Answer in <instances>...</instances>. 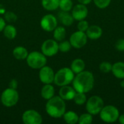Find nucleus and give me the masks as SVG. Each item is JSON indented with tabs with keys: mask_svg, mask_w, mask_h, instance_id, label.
<instances>
[{
	"mask_svg": "<svg viewBox=\"0 0 124 124\" xmlns=\"http://www.w3.org/2000/svg\"><path fill=\"white\" fill-rule=\"evenodd\" d=\"M94 74L89 70H83L82 72L76 74L73 80V87L76 92L88 93L92 90L94 86Z\"/></svg>",
	"mask_w": 124,
	"mask_h": 124,
	"instance_id": "f257e3e1",
	"label": "nucleus"
},
{
	"mask_svg": "<svg viewBox=\"0 0 124 124\" xmlns=\"http://www.w3.org/2000/svg\"><path fill=\"white\" fill-rule=\"evenodd\" d=\"M45 109L50 117L54 118H62L66 111L65 102L60 96H54L47 100Z\"/></svg>",
	"mask_w": 124,
	"mask_h": 124,
	"instance_id": "f03ea898",
	"label": "nucleus"
},
{
	"mask_svg": "<svg viewBox=\"0 0 124 124\" xmlns=\"http://www.w3.org/2000/svg\"><path fill=\"white\" fill-rule=\"evenodd\" d=\"M75 77V73L70 68H62L54 73V83L58 86L70 85Z\"/></svg>",
	"mask_w": 124,
	"mask_h": 124,
	"instance_id": "7ed1b4c3",
	"label": "nucleus"
},
{
	"mask_svg": "<svg viewBox=\"0 0 124 124\" xmlns=\"http://www.w3.org/2000/svg\"><path fill=\"white\" fill-rule=\"evenodd\" d=\"M26 60L28 65L32 69H40L46 65V57L40 52L33 51L28 53Z\"/></svg>",
	"mask_w": 124,
	"mask_h": 124,
	"instance_id": "20e7f679",
	"label": "nucleus"
},
{
	"mask_svg": "<svg viewBox=\"0 0 124 124\" xmlns=\"http://www.w3.org/2000/svg\"><path fill=\"white\" fill-rule=\"evenodd\" d=\"M99 115L100 119L103 122L112 124L118 121L120 116V112L116 106L112 105H108L103 107Z\"/></svg>",
	"mask_w": 124,
	"mask_h": 124,
	"instance_id": "39448f33",
	"label": "nucleus"
},
{
	"mask_svg": "<svg viewBox=\"0 0 124 124\" xmlns=\"http://www.w3.org/2000/svg\"><path fill=\"white\" fill-rule=\"evenodd\" d=\"M86 110L87 113L92 116L99 115L103 107L105 106L102 98L98 95H93L87 99L86 102Z\"/></svg>",
	"mask_w": 124,
	"mask_h": 124,
	"instance_id": "423d86ee",
	"label": "nucleus"
},
{
	"mask_svg": "<svg viewBox=\"0 0 124 124\" xmlns=\"http://www.w3.org/2000/svg\"><path fill=\"white\" fill-rule=\"evenodd\" d=\"M19 100V94L15 89L10 87L4 89L1 94V102L7 108L15 106Z\"/></svg>",
	"mask_w": 124,
	"mask_h": 124,
	"instance_id": "0eeeda50",
	"label": "nucleus"
},
{
	"mask_svg": "<svg viewBox=\"0 0 124 124\" xmlns=\"http://www.w3.org/2000/svg\"><path fill=\"white\" fill-rule=\"evenodd\" d=\"M41 50L46 57H53L59 52L58 43L54 39H46L42 43Z\"/></svg>",
	"mask_w": 124,
	"mask_h": 124,
	"instance_id": "6e6552de",
	"label": "nucleus"
},
{
	"mask_svg": "<svg viewBox=\"0 0 124 124\" xmlns=\"http://www.w3.org/2000/svg\"><path fill=\"white\" fill-rule=\"evenodd\" d=\"M88 41V37L85 32L82 31H75L70 36L69 41L72 47L75 49H81L84 47Z\"/></svg>",
	"mask_w": 124,
	"mask_h": 124,
	"instance_id": "1a4fd4ad",
	"label": "nucleus"
},
{
	"mask_svg": "<svg viewBox=\"0 0 124 124\" xmlns=\"http://www.w3.org/2000/svg\"><path fill=\"white\" fill-rule=\"evenodd\" d=\"M22 121L25 124H41L43 121L41 114L35 110H27L22 116Z\"/></svg>",
	"mask_w": 124,
	"mask_h": 124,
	"instance_id": "9d476101",
	"label": "nucleus"
},
{
	"mask_svg": "<svg viewBox=\"0 0 124 124\" xmlns=\"http://www.w3.org/2000/svg\"><path fill=\"white\" fill-rule=\"evenodd\" d=\"M57 18L54 15L52 14H47L42 17L40 21V25L44 31L46 32H51L53 31L57 26Z\"/></svg>",
	"mask_w": 124,
	"mask_h": 124,
	"instance_id": "9b49d317",
	"label": "nucleus"
},
{
	"mask_svg": "<svg viewBox=\"0 0 124 124\" xmlns=\"http://www.w3.org/2000/svg\"><path fill=\"white\" fill-rule=\"evenodd\" d=\"M39 78L41 83L44 84H52L54 78V70L47 65H44L39 69Z\"/></svg>",
	"mask_w": 124,
	"mask_h": 124,
	"instance_id": "f8f14e48",
	"label": "nucleus"
},
{
	"mask_svg": "<svg viewBox=\"0 0 124 124\" xmlns=\"http://www.w3.org/2000/svg\"><path fill=\"white\" fill-rule=\"evenodd\" d=\"M71 11H72L71 15L74 20H77V21L86 19L89 13V10L86 5L80 3L73 7Z\"/></svg>",
	"mask_w": 124,
	"mask_h": 124,
	"instance_id": "ddd939ff",
	"label": "nucleus"
},
{
	"mask_svg": "<svg viewBox=\"0 0 124 124\" xmlns=\"http://www.w3.org/2000/svg\"><path fill=\"white\" fill-rule=\"evenodd\" d=\"M76 93V92L75 89L69 85L60 86V89L59 90V96L65 101L73 100Z\"/></svg>",
	"mask_w": 124,
	"mask_h": 124,
	"instance_id": "4468645a",
	"label": "nucleus"
},
{
	"mask_svg": "<svg viewBox=\"0 0 124 124\" xmlns=\"http://www.w3.org/2000/svg\"><path fill=\"white\" fill-rule=\"evenodd\" d=\"M102 29L100 25H89L88 29L86 31V34L88 39L91 40H97L99 39L102 36Z\"/></svg>",
	"mask_w": 124,
	"mask_h": 124,
	"instance_id": "2eb2a0df",
	"label": "nucleus"
},
{
	"mask_svg": "<svg viewBox=\"0 0 124 124\" xmlns=\"http://www.w3.org/2000/svg\"><path fill=\"white\" fill-rule=\"evenodd\" d=\"M111 73L118 79H124V62H116L113 65Z\"/></svg>",
	"mask_w": 124,
	"mask_h": 124,
	"instance_id": "dca6fc26",
	"label": "nucleus"
},
{
	"mask_svg": "<svg viewBox=\"0 0 124 124\" xmlns=\"http://www.w3.org/2000/svg\"><path fill=\"white\" fill-rule=\"evenodd\" d=\"M58 20L65 26H70L74 22V19L69 12H65L62 10L58 14Z\"/></svg>",
	"mask_w": 124,
	"mask_h": 124,
	"instance_id": "f3484780",
	"label": "nucleus"
},
{
	"mask_svg": "<svg viewBox=\"0 0 124 124\" xmlns=\"http://www.w3.org/2000/svg\"><path fill=\"white\" fill-rule=\"evenodd\" d=\"M55 90L51 84H44L41 89V96L43 99L48 100L54 96Z\"/></svg>",
	"mask_w": 124,
	"mask_h": 124,
	"instance_id": "a211bd4d",
	"label": "nucleus"
},
{
	"mask_svg": "<svg viewBox=\"0 0 124 124\" xmlns=\"http://www.w3.org/2000/svg\"><path fill=\"white\" fill-rule=\"evenodd\" d=\"M85 67H86L85 62L81 58H76L72 61L70 68L76 75L84 70Z\"/></svg>",
	"mask_w": 124,
	"mask_h": 124,
	"instance_id": "6ab92c4d",
	"label": "nucleus"
},
{
	"mask_svg": "<svg viewBox=\"0 0 124 124\" xmlns=\"http://www.w3.org/2000/svg\"><path fill=\"white\" fill-rule=\"evenodd\" d=\"M12 54L15 59L18 60H23L27 58L28 52L25 47L22 46H18L15 47V49L12 51Z\"/></svg>",
	"mask_w": 124,
	"mask_h": 124,
	"instance_id": "aec40b11",
	"label": "nucleus"
},
{
	"mask_svg": "<svg viewBox=\"0 0 124 124\" xmlns=\"http://www.w3.org/2000/svg\"><path fill=\"white\" fill-rule=\"evenodd\" d=\"M62 118L65 122L67 124H76L78 122L79 116L76 112L73 110H69V111H65V113L62 116Z\"/></svg>",
	"mask_w": 124,
	"mask_h": 124,
	"instance_id": "412c9836",
	"label": "nucleus"
},
{
	"mask_svg": "<svg viewBox=\"0 0 124 124\" xmlns=\"http://www.w3.org/2000/svg\"><path fill=\"white\" fill-rule=\"evenodd\" d=\"M60 0H41V5L44 9L48 11L56 10L59 7Z\"/></svg>",
	"mask_w": 124,
	"mask_h": 124,
	"instance_id": "4be33fe9",
	"label": "nucleus"
},
{
	"mask_svg": "<svg viewBox=\"0 0 124 124\" xmlns=\"http://www.w3.org/2000/svg\"><path fill=\"white\" fill-rule=\"evenodd\" d=\"M53 36L57 41H61L66 36V30L64 26H57L53 31Z\"/></svg>",
	"mask_w": 124,
	"mask_h": 124,
	"instance_id": "5701e85b",
	"label": "nucleus"
},
{
	"mask_svg": "<svg viewBox=\"0 0 124 124\" xmlns=\"http://www.w3.org/2000/svg\"><path fill=\"white\" fill-rule=\"evenodd\" d=\"M3 33L7 39L12 40L17 36V29L12 25H6L3 30Z\"/></svg>",
	"mask_w": 124,
	"mask_h": 124,
	"instance_id": "b1692460",
	"label": "nucleus"
},
{
	"mask_svg": "<svg viewBox=\"0 0 124 124\" xmlns=\"http://www.w3.org/2000/svg\"><path fill=\"white\" fill-rule=\"evenodd\" d=\"M73 100L74 101V102L77 105H84L86 103V102L87 100L86 95L85 93L76 92Z\"/></svg>",
	"mask_w": 124,
	"mask_h": 124,
	"instance_id": "393cba45",
	"label": "nucleus"
},
{
	"mask_svg": "<svg viewBox=\"0 0 124 124\" xmlns=\"http://www.w3.org/2000/svg\"><path fill=\"white\" fill-rule=\"evenodd\" d=\"M73 7L72 0H60L59 8L62 11L70 12Z\"/></svg>",
	"mask_w": 124,
	"mask_h": 124,
	"instance_id": "a878e982",
	"label": "nucleus"
},
{
	"mask_svg": "<svg viewBox=\"0 0 124 124\" xmlns=\"http://www.w3.org/2000/svg\"><path fill=\"white\" fill-rule=\"evenodd\" d=\"M93 122V116L89 113L81 114L78 118L79 124H91Z\"/></svg>",
	"mask_w": 124,
	"mask_h": 124,
	"instance_id": "bb28decb",
	"label": "nucleus"
},
{
	"mask_svg": "<svg viewBox=\"0 0 124 124\" xmlns=\"http://www.w3.org/2000/svg\"><path fill=\"white\" fill-rule=\"evenodd\" d=\"M113 64L109 62H102L99 65V69L101 73H109L112 70Z\"/></svg>",
	"mask_w": 124,
	"mask_h": 124,
	"instance_id": "cd10ccee",
	"label": "nucleus"
},
{
	"mask_svg": "<svg viewBox=\"0 0 124 124\" xmlns=\"http://www.w3.org/2000/svg\"><path fill=\"white\" fill-rule=\"evenodd\" d=\"M58 45H59V51H60L61 52H68L72 48V46L69 41L62 40L60 41V44H58Z\"/></svg>",
	"mask_w": 124,
	"mask_h": 124,
	"instance_id": "c85d7f7f",
	"label": "nucleus"
},
{
	"mask_svg": "<svg viewBox=\"0 0 124 124\" xmlns=\"http://www.w3.org/2000/svg\"><path fill=\"white\" fill-rule=\"evenodd\" d=\"M4 19L5 21L9 22V23H14L17 20V15L11 11L5 12L4 14Z\"/></svg>",
	"mask_w": 124,
	"mask_h": 124,
	"instance_id": "c756f323",
	"label": "nucleus"
},
{
	"mask_svg": "<svg viewBox=\"0 0 124 124\" xmlns=\"http://www.w3.org/2000/svg\"><path fill=\"white\" fill-rule=\"evenodd\" d=\"M94 4L99 9H105L110 4L112 0H92Z\"/></svg>",
	"mask_w": 124,
	"mask_h": 124,
	"instance_id": "7c9ffc66",
	"label": "nucleus"
},
{
	"mask_svg": "<svg viewBox=\"0 0 124 124\" xmlns=\"http://www.w3.org/2000/svg\"><path fill=\"white\" fill-rule=\"evenodd\" d=\"M89 27V24L88 21H86L85 19L79 20L77 24V28H78V31H79L86 33V30L88 29Z\"/></svg>",
	"mask_w": 124,
	"mask_h": 124,
	"instance_id": "2f4dec72",
	"label": "nucleus"
},
{
	"mask_svg": "<svg viewBox=\"0 0 124 124\" xmlns=\"http://www.w3.org/2000/svg\"><path fill=\"white\" fill-rule=\"evenodd\" d=\"M115 47L118 52H124V39H118L115 44Z\"/></svg>",
	"mask_w": 124,
	"mask_h": 124,
	"instance_id": "473e14b6",
	"label": "nucleus"
},
{
	"mask_svg": "<svg viewBox=\"0 0 124 124\" xmlns=\"http://www.w3.org/2000/svg\"><path fill=\"white\" fill-rule=\"evenodd\" d=\"M18 86V83H17V81L15 80V79H12L9 84V87L12 88V89H17Z\"/></svg>",
	"mask_w": 124,
	"mask_h": 124,
	"instance_id": "72a5a7b5",
	"label": "nucleus"
},
{
	"mask_svg": "<svg viewBox=\"0 0 124 124\" xmlns=\"http://www.w3.org/2000/svg\"><path fill=\"white\" fill-rule=\"evenodd\" d=\"M5 25H6V21H5V20L3 17H0V32L3 31Z\"/></svg>",
	"mask_w": 124,
	"mask_h": 124,
	"instance_id": "f704fd0d",
	"label": "nucleus"
},
{
	"mask_svg": "<svg viewBox=\"0 0 124 124\" xmlns=\"http://www.w3.org/2000/svg\"><path fill=\"white\" fill-rule=\"evenodd\" d=\"M78 1V3L80 4H85V5H87L89 4H90L92 2V0H77Z\"/></svg>",
	"mask_w": 124,
	"mask_h": 124,
	"instance_id": "c9c22d12",
	"label": "nucleus"
},
{
	"mask_svg": "<svg viewBox=\"0 0 124 124\" xmlns=\"http://www.w3.org/2000/svg\"><path fill=\"white\" fill-rule=\"evenodd\" d=\"M118 122L120 124H124V114H121V115L119 116V118H118Z\"/></svg>",
	"mask_w": 124,
	"mask_h": 124,
	"instance_id": "e433bc0d",
	"label": "nucleus"
},
{
	"mask_svg": "<svg viewBox=\"0 0 124 124\" xmlns=\"http://www.w3.org/2000/svg\"><path fill=\"white\" fill-rule=\"evenodd\" d=\"M120 85H121V86L122 88H124V79H121V81Z\"/></svg>",
	"mask_w": 124,
	"mask_h": 124,
	"instance_id": "4c0bfd02",
	"label": "nucleus"
}]
</instances>
